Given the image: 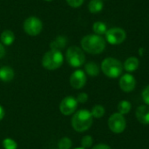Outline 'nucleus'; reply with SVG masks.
I'll use <instances>...</instances> for the list:
<instances>
[{"label": "nucleus", "instance_id": "nucleus-13", "mask_svg": "<svg viewBox=\"0 0 149 149\" xmlns=\"http://www.w3.org/2000/svg\"><path fill=\"white\" fill-rule=\"evenodd\" d=\"M66 44H67V39L65 38V37L58 36L56 38H54L51 42L50 47H51V50H55V51L61 52V50L65 47Z\"/></svg>", "mask_w": 149, "mask_h": 149}, {"label": "nucleus", "instance_id": "nucleus-31", "mask_svg": "<svg viewBox=\"0 0 149 149\" xmlns=\"http://www.w3.org/2000/svg\"><path fill=\"white\" fill-rule=\"evenodd\" d=\"M74 149H86V148H82V147H81V148H74Z\"/></svg>", "mask_w": 149, "mask_h": 149}, {"label": "nucleus", "instance_id": "nucleus-8", "mask_svg": "<svg viewBox=\"0 0 149 149\" xmlns=\"http://www.w3.org/2000/svg\"><path fill=\"white\" fill-rule=\"evenodd\" d=\"M108 127L114 134H120L124 132L127 127L125 117L119 113H113L108 120Z\"/></svg>", "mask_w": 149, "mask_h": 149}, {"label": "nucleus", "instance_id": "nucleus-26", "mask_svg": "<svg viewBox=\"0 0 149 149\" xmlns=\"http://www.w3.org/2000/svg\"><path fill=\"white\" fill-rule=\"evenodd\" d=\"M142 99L146 104L149 105V86H148L142 92Z\"/></svg>", "mask_w": 149, "mask_h": 149}, {"label": "nucleus", "instance_id": "nucleus-12", "mask_svg": "<svg viewBox=\"0 0 149 149\" xmlns=\"http://www.w3.org/2000/svg\"><path fill=\"white\" fill-rule=\"evenodd\" d=\"M136 119L138 121L144 125L149 124V107L148 106H140L135 113Z\"/></svg>", "mask_w": 149, "mask_h": 149}, {"label": "nucleus", "instance_id": "nucleus-5", "mask_svg": "<svg viewBox=\"0 0 149 149\" xmlns=\"http://www.w3.org/2000/svg\"><path fill=\"white\" fill-rule=\"evenodd\" d=\"M66 60L72 67H79L86 61V56L82 49L78 46H71L66 51Z\"/></svg>", "mask_w": 149, "mask_h": 149}, {"label": "nucleus", "instance_id": "nucleus-20", "mask_svg": "<svg viewBox=\"0 0 149 149\" xmlns=\"http://www.w3.org/2000/svg\"><path fill=\"white\" fill-rule=\"evenodd\" d=\"M131 103L127 100H121L119 104H118V111H119V113L124 115V114H127L130 112L131 110Z\"/></svg>", "mask_w": 149, "mask_h": 149}, {"label": "nucleus", "instance_id": "nucleus-10", "mask_svg": "<svg viewBox=\"0 0 149 149\" xmlns=\"http://www.w3.org/2000/svg\"><path fill=\"white\" fill-rule=\"evenodd\" d=\"M86 83V75L82 70H76L70 77V84L74 89H81Z\"/></svg>", "mask_w": 149, "mask_h": 149}, {"label": "nucleus", "instance_id": "nucleus-3", "mask_svg": "<svg viewBox=\"0 0 149 149\" xmlns=\"http://www.w3.org/2000/svg\"><path fill=\"white\" fill-rule=\"evenodd\" d=\"M101 70L106 76L115 79L122 74L123 65L117 58H107L101 63Z\"/></svg>", "mask_w": 149, "mask_h": 149}, {"label": "nucleus", "instance_id": "nucleus-16", "mask_svg": "<svg viewBox=\"0 0 149 149\" xmlns=\"http://www.w3.org/2000/svg\"><path fill=\"white\" fill-rule=\"evenodd\" d=\"M15 40L14 32L10 30L3 31L0 35V41L4 45H10Z\"/></svg>", "mask_w": 149, "mask_h": 149}, {"label": "nucleus", "instance_id": "nucleus-22", "mask_svg": "<svg viewBox=\"0 0 149 149\" xmlns=\"http://www.w3.org/2000/svg\"><path fill=\"white\" fill-rule=\"evenodd\" d=\"M3 148L4 149H17V144L14 140L6 138L3 141Z\"/></svg>", "mask_w": 149, "mask_h": 149}, {"label": "nucleus", "instance_id": "nucleus-32", "mask_svg": "<svg viewBox=\"0 0 149 149\" xmlns=\"http://www.w3.org/2000/svg\"><path fill=\"white\" fill-rule=\"evenodd\" d=\"M45 1H46V2H51V1H52V0H45Z\"/></svg>", "mask_w": 149, "mask_h": 149}, {"label": "nucleus", "instance_id": "nucleus-27", "mask_svg": "<svg viewBox=\"0 0 149 149\" xmlns=\"http://www.w3.org/2000/svg\"><path fill=\"white\" fill-rule=\"evenodd\" d=\"M88 100V95L86 93H81L77 97V101L79 103H86Z\"/></svg>", "mask_w": 149, "mask_h": 149}, {"label": "nucleus", "instance_id": "nucleus-18", "mask_svg": "<svg viewBox=\"0 0 149 149\" xmlns=\"http://www.w3.org/2000/svg\"><path fill=\"white\" fill-rule=\"evenodd\" d=\"M86 72L91 77H96L100 73V67L94 62H89L85 65Z\"/></svg>", "mask_w": 149, "mask_h": 149}, {"label": "nucleus", "instance_id": "nucleus-9", "mask_svg": "<svg viewBox=\"0 0 149 149\" xmlns=\"http://www.w3.org/2000/svg\"><path fill=\"white\" fill-rule=\"evenodd\" d=\"M78 107V101L77 99H75L72 96H67L61 101L59 105L60 112L64 115H71L72 114Z\"/></svg>", "mask_w": 149, "mask_h": 149}, {"label": "nucleus", "instance_id": "nucleus-28", "mask_svg": "<svg viewBox=\"0 0 149 149\" xmlns=\"http://www.w3.org/2000/svg\"><path fill=\"white\" fill-rule=\"evenodd\" d=\"M93 149H111V148L106 144H99V145H96Z\"/></svg>", "mask_w": 149, "mask_h": 149}, {"label": "nucleus", "instance_id": "nucleus-4", "mask_svg": "<svg viewBox=\"0 0 149 149\" xmlns=\"http://www.w3.org/2000/svg\"><path fill=\"white\" fill-rule=\"evenodd\" d=\"M64 62V57L61 52L51 50L45 53L42 58V65L47 70H56L59 68Z\"/></svg>", "mask_w": 149, "mask_h": 149}, {"label": "nucleus", "instance_id": "nucleus-29", "mask_svg": "<svg viewBox=\"0 0 149 149\" xmlns=\"http://www.w3.org/2000/svg\"><path fill=\"white\" fill-rule=\"evenodd\" d=\"M5 54V49H4V46L0 43V58H2Z\"/></svg>", "mask_w": 149, "mask_h": 149}, {"label": "nucleus", "instance_id": "nucleus-25", "mask_svg": "<svg viewBox=\"0 0 149 149\" xmlns=\"http://www.w3.org/2000/svg\"><path fill=\"white\" fill-rule=\"evenodd\" d=\"M65 1L72 8H79L84 3V0H65Z\"/></svg>", "mask_w": 149, "mask_h": 149}, {"label": "nucleus", "instance_id": "nucleus-7", "mask_svg": "<svg viewBox=\"0 0 149 149\" xmlns=\"http://www.w3.org/2000/svg\"><path fill=\"white\" fill-rule=\"evenodd\" d=\"M105 35H106L107 41L113 45H120L127 38L126 31L119 27H113L108 29Z\"/></svg>", "mask_w": 149, "mask_h": 149}, {"label": "nucleus", "instance_id": "nucleus-15", "mask_svg": "<svg viewBox=\"0 0 149 149\" xmlns=\"http://www.w3.org/2000/svg\"><path fill=\"white\" fill-rule=\"evenodd\" d=\"M14 78V71L10 66H3L0 68V79L3 82H10Z\"/></svg>", "mask_w": 149, "mask_h": 149}, {"label": "nucleus", "instance_id": "nucleus-24", "mask_svg": "<svg viewBox=\"0 0 149 149\" xmlns=\"http://www.w3.org/2000/svg\"><path fill=\"white\" fill-rule=\"evenodd\" d=\"M93 138L90 135H86L81 140V146L84 148H89L93 145Z\"/></svg>", "mask_w": 149, "mask_h": 149}, {"label": "nucleus", "instance_id": "nucleus-6", "mask_svg": "<svg viewBox=\"0 0 149 149\" xmlns=\"http://www.w3.org/2000/svg\"><path fill=\"white\" fill-rule=\"evenodd\" d=\"M24 30L29 36H38L43 30V23L37 17H30L24 22Z\"/></svg>", "mask_w": 149, "mask_h": 149}, {"label": "nucleus", "instance_id": "nucleus-14", "mask_svg": "<svg viewBox=\"0 0 149 149\" xmlns=\"http://www.w3.org/2000/svg\"><path fill=\"white\" fill-rule=\"evenodd\" d=\"M140 65L139 59L135 57H130L127 58V60L124 62L123 68L127 72H134L138 69Z\"/></svg>", "mask_w": 149, "mask_h": 149}, {"label": "nucleus", "instance_id": "nucleus-17", "mask_svg": "<svg viewBox=\"0 0 149 149\" xmlns=\"http://www.w3.org/2000/svg\"><path fill=\"white\" fill-rule=\"evenodd\" d=\"M103 1L102 0H91L88 3V10L91 13L96 14L103 10Z\"/></svg>", "mask_w": 149, "mask_h": 149}, {"label": "nucleus", "instance_id": "nucleus-21", "mask_svg": "<svg viewBox=\"0 0 149 149\" xmlns=\"http://www.w3.org/2000/svg\"><path fill=\"white\" fill-rule=\"evenodd\" d=\"M91 113H92L93 117L100 119V118L104 116V114H105V108L101 105H96V106H94L93 107Z\"/></svg>", "mask_w": 149, "mask_h": 149}, {"label": "nucleus", "instance_id": "nucleus-2", "mask_svg": "<svg viewBox=\"0 0 149 149\" xmlns=\"http://www.w3.org/2000/svg\"><path fill=\"white\" fill-rule=\"evenodd\" d=\"M93 125V115L91 112L82 109L75 113L72 119V126L77 132L82 133L88 130Z\"/></svg>", "mask_w": 149, "mask_h": 149}, {"label": "nucleus", "instance_id": "nucleus-1", "mask_svg": "<svg viewBox=\"0 0 149 149\" xmlns=\"http://www.w3.org/2000/svg\"><path fill=\"white\" fill-rule=\"evenodd\" d=\"M81 47L82 49L90 54H100L106 48L105 39L96 34H89L85 36L81 39Z\"/></svg>", "mask_w": 149, "mask_h": 149}, {"label": "nucleus", "instance_id": "nucleus-30", "mask_svg": "<svg viewBox=\"0 0 149 149\" xmlns=\"http://www.w3.org/2000/svg\"><path fill=\"white\" fill-rule=\"evenodd\" d=\"M4 114H5V112H4V109L3 107L0 105V121L3 119L4 117Z\"/></svg>", "mask_w": 149, "mask_h": 149}, {"label": "nucleus", "instance_id": "nucleus-19", "mask_svg": "<svg viewBox=\"0 0 149 149\" xmlns=\"http://www.w3.org/2000/svg\"><path fill=\"white\" fill-rule=\"evenodd\" d=\"M93 31L96 35L101 36V35L106 34V32L107 31V26L105 23L98 21L93 24Z\"/></svg>", "mask_w": 149, "mask_h": 149}, {"label": "nucleus", "instance_id": "nucleus-23", "mask_svg": "<svg viewBox=\"0 0 149 149\" xmlns=\"http://www.w3.org/2000/svg\"><path fill=\"white\" fill-rule=\"evenodd\" d=\"M72 145V141L67 137H64L58 141V149H71Z\"/></svg>", "mask_w": 149, "mask_h": 149}, {"label": "nucleus", "instance_id": "nucleus-11", "mask_svg": "<svg viewBox=\"0 0 149 149\" xmlns=\"http://www.w3.org/2000/svg\"><path fill=\"white\" fill-rule=\"evenodd\" d=\"M136 86V80L134 77L129 73L124 74L120 79V87L126 93L132 92Z\"/></svg>", "mask_w": 149, "mask_h": 149}]
</instances>
